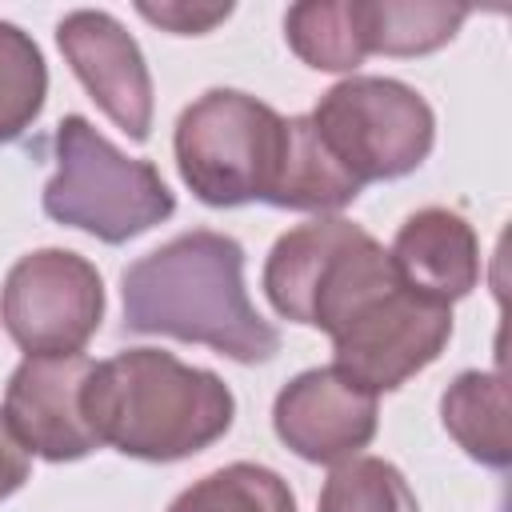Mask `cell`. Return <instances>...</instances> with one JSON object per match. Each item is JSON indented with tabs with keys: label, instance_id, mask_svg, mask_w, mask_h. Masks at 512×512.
Wrapping results in <instances>:
<instances>
[{
	"label": "cell",
	"instance_id": "obj_11",
	"mask_svg": "<svg viewBox=\"0 0 512 512\" xmlns=\"http://www.w3.org/2000/svg\"><path fill=\"white\" fill-rule=\"evenodd\" d=\"M380 424L376 396L332 364L296 372L272 400V428L308 464H344L372 444Z\"/></svg>",
	"mask_w": 512,
	"mask_h": 512
},
{
	"label": "cell",
	"instance_id": "obj_6",
	"mask_svg": "<svg viewBox=\"0 0 512 512\" xmlns=\"http://www.w3.org/2000/svg\"><path fill=\"white\" fill-rule=\"evenodd\" d=\"M308 116L360 188L416 172L436 144L432 104L392 76H344Z\"/></svg>",
	"mask_w": 512,
	"mask_h": 512
},
{
	"label": "cell",
	"instance_id": "obj_8",
	"mask_svg": "<svg viewBox=\"0 0 512 512\" xmlns=\"http://www.w3.org/2000/svg\"><path fill=\"white\" fill-rule=\"evenodd\" d=\"M332 368L372 396L396 392L452 340V308L416 296L400 276L364 300L332 336Z\"/></svg>",
	"mask_w": 512,
	"mask_h": 512
},
{
	"label": "cell",
	"instance_id": "obj_9",
	"mask_svg": "<svg viewBox=\"0 0 512 512\" xmlns=\"http://www.w3.org/2000/svg\"><path fill=\"white\" fill-rule=\"evenodd\" d=\"M56 44L96 108L136 144L152 132V72L132 32L100 8H76L56 24Z\"/></svg>",
	"mask_w": 512,
	"mask_h": 512
},
{
	"label": "cell",
	"instance_id": "obj_15",
	"mask_svg": "<svg viewBox=\"0 0 512 512\" xmlns=\"http://www.w3.org/2000/svg\"><path fill=\"white\" fill-rule=\"evenodd\" d=\"M288 48L316 72H352L368 52V0H304L284 12Z\"/></svg>",
	"mask_w": 512,
	"mask_h": 512
},
{
	"label": "cell",
	"instance_id": "obj_14",
	"mask_svg": "<svg viewBox=\"0 0 512 512\" xmlns=\"http://www.w3.org/2000/svg\"><path fill=\"white\" fill-rule=\"evenodd\" d=\"M360 196V184L336 164L328 144L320 140L312 116H288V148L268 196L272 208L288 212H340Z\"/></svg>",
	"mask_w": 512,
	"mask_h": 512
},
{
	"label": "cell",
	"instance_id": "obj_19",
	"mask_svg": "<svg viewBox=\"0 0 512 512\" xmlns=\"http://www.w3.org/2000/svg\"><path fill=\"white\" fill-rule=\"evenodd\" d=\"M316 512H420V504L396 464L380 456H352L328 472Z\"/></svg>",
	"mask_w": 512,
	"mask_h": 512
},
{
	"label": "cell",
	"instance_id": "obj_4",
	"mask_svg": "<svg viewBox=\"0 0 512 512\" xmlns=\"http://www.w3.org/2000/svg\"><path fill=\"white\" fill-rule=\"evenodd\" d=\"M392 280L388 248L344 216H316L276 236L260 276L276 316L324 336Z\"/></svg>",
	"mask_w": 512,
	"mask_h": 512
},
{
	"label": "cell",
	"instance_id": "obj_21",
	"mask_svg": "<svg viewBox=\"0 0 512 512\" xmlns=\"http://www.w3.org/2000/svg\"><path fill=\"white\" fill-rule=\"evenodd\" d=\"M28 472H32V452L16 440V432H12V424H8V416H4V408H0V504H4L12 492L24 488Z\"/></svg>",
	"mask_w": 512,
	"mask_h": 512
},
{
	"label": "cell",
	"instance_id": "obj_7",
	"mask_svg": "<svg viewBox=\"0 0 512 512\" xmlns=\"http://www.w3.org/2000/svg\"><path fill=\"white\" fill-rule=\"evenodd\" d=\"M104 280L92 260L68 248L20 256L0 288V324L28 356H72L100 332Z\"/></svg>",
	"mask_w": 512,
	"mask_h": 512
},
{
	"label": "cell",
	"instance_id": "obj_12",
	"mask_svg": "<svg viewBox=\"0 0 512 512\" xmlns=\"http://www.w3.org/2000/svg\"><path fill=\"white\" fill-rule=\"evenodd\" d=\"M388 260L404 288L424 300L456 304L480 280V240L456 208H420L412 212L388 248Z\"/></svg>",
	"mask_w": 512,
	"mask_h": 512
},
{
	"label": "cell",
	"instance_id": "obj_13",
	"mask_svg": "<svg viewBox=\"0 0 512 512\" xmlns=\"http://www.w3.org/2000/svg\"><path fill=\"white\" fill-rule=\"evenodd\" d=\"M440 420H444V432L476 464H484V468L512 464L504 372H480V368L460 372L440 396Z\"/></svg>",
	"mask_w": 512,
	"mask_h": 512
},
{
	"label": "cell",
	"instance_id": "obj_2",
	"mask_svg": "<svg viewBox=\"0 0 512 512\" xmlns=\"http://www.w3.org/2000/svg\"><path fill=\"white\" fill-rule=\"evenodd\" d=\"M84 412L100 448L148 464H176L212 448L236 420L232 388L160 348H124L92 364Z\"/></svg>",
	"mask_w": 512,
	"mask_h": 512
},
{
	"label": "cell",
	"instance_id": "obj_1",
	"mask_svg": "<svg viewBox=\"0 0 512 512\" xmlns=\"http://www.w3.org/2000/svg\"><path fill=\"white\" fill-rule=\"evenodd\" d=\"M120 296L128 332L204 344L236 364H264L280 352L276 324L244 288V248L224 232L192 228L144 252L124 268Z\"/></svg>",
	"mask_w": 512,
	"mask_h": 512
},
{
	"label": "cell",
	"instance_id": "obj_20",
	"mask_svg": "<svg viewBox=\"0 0 512 512\" xmlns=\"http://www.w3.org/2000/svg\"><path fill=\"white\" fill-rule=\"evenodd\" d=\"M136 12L176 36H204L216 24H224L232 16V4H188V0H164V4H148L140 0Z\"/></svg>",
	"mask_w": 512,
	"mask_h": 512
},
{
	"label": "cell",
	"instance_id": "obj_10",
	"mask_svg": "<svg viewBox=\"0 0 512 512\" xmlns=\"http://www.w3.org/2000/svg\"><path fill=\"white\" fill-rule=\"evenodd\" d=\"M92 360L84 352L72 356H24L4 388V416L16 432V440L48 460V464H72L100 448L88 412H84V384H88Z\"/></svg>",
	"mask_w": 512,
	"mask_h": 512
},
{
	"label": "cell",
	"instance_id": "obj_18",
	"mask_svg": "<svg viewBox=\"0 0 512 512\" xmlns=\"http://www.w3.org/2000/svg\"><path fill=\"white\" fill-rule=\"evenodd\" d=\"M48 100V64L40 44L0 20V144L20 140L44 112Z\"/></svg>",
	"mask_w": 512,
	"mask_h": 512
},
{
	"label": "cell",
	"instance_id": "obj_5",
	"mask_svg": "<svg viewBox=\"0 0 512 512\" xmlns=\"http://www.w3.org/2000/svg\"><path fill=\"white\" fill-rule=\"evenodd\" d=\"M284 148L288 116L236 88H208L196 96L172 132L180 180L208 208L268 204Z\"/></svg>",
	"mask_w": 512,
	"mask_h": 512
},
{
	"label": "cell",
	"instance_id": "obj_17",
	"mask_svg": "<svg viewBox=\"0 0 512 512\" xmlns=\"http://www.w3.org/2000/svg\"><path fill=\"white\" fill-rule=\"evenodd\" d=\"M468 20L464 4L424 0H368V52L380 56H428L444 48Z\"/></svg>",
	"mask_w": 512,
	"mask_h": 512
},
{
	"label": "cell",
	"instance_id": "obj_3",
	"mask_svg": "<svg viewBox=\"0 0 512 512\" xmlns=\"http://www.w3.org/2000/svg\"><path fill=\"white\" fill-rule=\"evenodd\" d=\"M52 148L56 172L40 192L48 220L88 232L100 244H128L176 212V196L156 164L120 152L88 116H64Z\"/></svg>",
	"mask_w": 512,
	"mask_h": 512
},
{
	"label": "cell",
	"instance_id": "obj_16",
	"mask_svg": "<svg viewBox=\"0 0 512 512\" xmlns=\"http://www.w3.org/2000/svg\"><path fill=\"white\" fill-rule=\"evenodd\" d=\"M168 512H296V496L280 472L236 460L188 484Z\"/></svg>",
	"mask_w": 512,
	"mask_h": 512
}]
</instances>
